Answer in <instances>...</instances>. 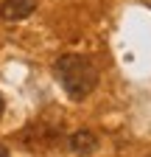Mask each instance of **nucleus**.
Here are the masks:
<instances>
[{"mask_svg":"<svg viewBox=\"0 0 151 157\" xmlns=\"http://www.w3.org/2000/svg\"><path fill=\"white\" fill-rule=\"evenodd\" d=\"M56 76L62 82V90L73 101H81L98 87V67L92 65L90 56H81V53L59 56L56 59Z\"/></svg>","mask_w":151,"mask_h":157,"instance_id":"f257e3e1","label":"nucleus"},{"mask_svg":"<svg viewBox=\"0 0 151 157\" xmlns=\"http://www.w3.org/2000/svg\"><path fill=\"white\" fill-rule=\"evenodd\" d=\"M36 11V0H3L0 3V17L9 23H20Z\"/></svg>","mask_w":151,"mask_h":157,"instance_id":"f03ea898","label":"nucleus"},{"mask_svg":"<svg viewBox=\"0 0 151 157\" xmlns=\"http://www.w3.org/2000/svg\"><path fill=\"white\" fill-rule=\"evenodd\" d=\"M70 149L76 151V154H81V157H87V154H92L98 149V137L92 135L90 129H79V132H73L70 135Z\"/></svg>","mask_w":151,"mask_h":157,"instance_id":"7ed1b4c3","label":"nucleus"},{"mask_svg":"<svg viewBox=\"0 0 151 157\" xmlns=\"http://www.w3.org/2000/svg\"><path fill=\"white\" fill-rule=\"evenodd\" d=\"M0 157H9V149H6L3 143H0Z\"/></svg>","mask_w":151,"mask_h":157,"instance_id":"20e7f679","label":"nucleus"},{"mask_svg":"<svg viewBox=\"0 0 151 157\" xmlns=\"http://www.w3.org/2000/svg\"><path fill=\"white\" fill-rule=\"evenodd\" d=\"M3 109H6V101H3V95H0V115H3Z\"/></svg>","mask_w":151,"mask_h":157,"instance_id":"39448f33","label":"nucleus"}]
</instances>
